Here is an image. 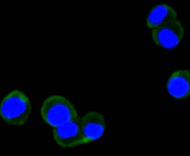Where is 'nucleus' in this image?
I'll return each instance as SVG.
<instances>
[{
	"mask_svg": "<svg viewBox=\"0 0 190 156\" xmlns=\"http://www.w3.org/2000/svg\"><path fill=\"white\" fill-rule=\"evenodd\" d=\"M32 109L29 97L21 91L15 89L7 94L1 101L0 116L8 124L22 126L28 120Z\"/></svg>",
	"mask_w": 190,
	"mask_h": 156,
	"instance_id": "1",
	"label": "nucleus"
},
{
	"mask_svg": "<svg viewBox=\"0 0 190 156\" xmlns=\"http://www.w3.org/2000/svg\"><path fill=\"white\" fill-rule=\"evenodd\" d=\"M177 12L171 6L163 3L157 4L150 11L146 24L152 29L178 19Z\"/></svg>",
	"mask_w": 190,
	"mask_h": 156,
	"instance_id": "7",
	"label": "nucleus"
},
{
	"mask_svg": "<svg viewBox=\"0 0 190 156\" xmlns=\"http://www.w3.org/2000/svg\"><path fill=\"white\" fill-rule=\"evenodd\" d=\"M166 87L169 93L176 99L187 97L190 93V71L179 69L174 71L167 80Z\"/></svg>",
	"mask_w": 190,
	"mask_h": 156,
	"instance_id": "6",
	"label": "nucleus"
},
{
	"mask_svg": "<svg viewBox=\"0 0 190 156\" xmlns=\"http://www.w3.org/2000/svg\"><path fill=\"white\" fill-rule=\"evenodd\" d=\"M184 30L179 19L152 29L151 35L157 45L167 49L177 46L182 40Z\"/></svg>",
	"mask_w": 190,
	"mask_h": 156,
	"instance_id": "3",
	"label": "nucleus"
},
{
	"mask_svg": "<svg viewBox=\"0 0 190 156\" xmlns=\"http://www.w3.org/2000/svg\"><path fill=\"white\" fill-rule=\"evenodd\" d=\"M80 118L53 127V137L59 146L64 148H71L82 144L79 125Z\"/></svg>",
	"mask_w": 190,
	"mask_h": 156,
	"instance_id": "5",
	"label": "nucleus"
},
{
	"mask_svg": "<svg viewBox=\"0 0 190 156\" xmlns=\"http://www.w3.org/2000/svg\"><path fill=\"white\" fill-rule=\"evenodd\" d=\"M79 125L83 144L97 139L103 135L106 128V121L101 113L91 111L80 118Z\"/></svg>",
	"mask_w": 190,
	"mask_h": 156,
	"instance_id": "4",
	"label": "nucleus"
},
{
	"mask_svg": "<svg viewBox=\"0 0 190 156\" xmlns=\"http://www.w3.org/2000/svg\"><path fill=\"white\" fill-rule=\"evenodd\" d=\"M40 112L43 120L53 128L80 118L73 104L59 95H52L46 99Z\"/></svg>",
	"mask_w": 190,
	"mask_h": 156,
	"instance_id": "2",
	"label": "nucleus"
}]
</instances>
